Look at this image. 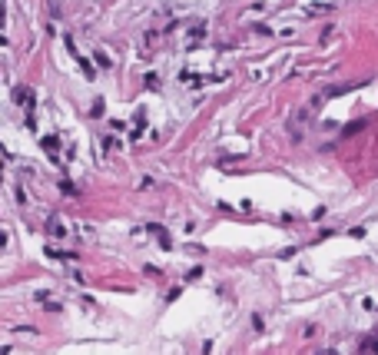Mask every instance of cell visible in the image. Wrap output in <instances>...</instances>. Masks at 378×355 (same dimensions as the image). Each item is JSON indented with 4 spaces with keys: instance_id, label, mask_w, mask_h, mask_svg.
<instances>
[{
    "instance_id": "6da1fadb",
    "label": "cell",
    "mask_w": 378,
    "mask_h": 355,
    "mask_svg": "<svg viewBox=\"0 0 378 355\" xmlns=\"http://www.w3.org/2000/svg\"><path fill=\"white\" fill-rule=\"evenodd\" d=\"M150 232H153V236H156V239H159V243H163V246H166V249H170V246H172L170 232H166V229H163V226H150Z\"/></svg>"
},
{
    "instance_id": "7a4b0ae2",
    "label": "cell",
    "mask_w": 378,
    "mask_h": 355,
    "mask_svg": "<svg viewBox=\"0 0 378 355\" xmlns=\"http://www.w3.org/2000/svg\"><path fill=\"white\" fill-rule=\"evenodd\" d=\"M359 352H378V342L375 338H365V342L359 345Z\"/></svg>"
},
{
    "instance_id": "3957f363",
    "label": "cell",
    "mask_w": 378,
    "mask_h": 355,
    "mask_svg": "<svg viewBox=\"0 0 378 355\" xmlns=\"http://www.w3.org/2000/svg\"><path fill=\"white\" fill-rule=\"evenodd\" d=\"M47 229H50V232H57V236H63V226H60V219H50V223H47Z\"/></svg>"
},
{
    "instance_id": "277c9868",
    "label": "cell",
    "mask_w": 378,
    "mask_h": 355,
    "mask_svg": "<svg viewBox=\"0 0 378 355\" xmlns=\"http://www.w3.org/2000/svg\"><path fill=\"white\" fill-rule=\"evenodd\" d=\"M361 126H365V123H361V120H359V123H352V126H345V136H355V133H359Z\"/></svg>"
},
{
    "instance_id": "5b68a950",
    "label": "cell",
    "mask_w": 378,
    "mask_h": 355,
    "mask_svg": "<svg viewBox=\"0 0 378 355\" xmlns=\"http://www.w3.org/2000/svg\"><path fill=\"white\" fill-rule=\"evenodd\" d=\"M96 63H100V67H110L113 60H110V56H106V53H96Z\"/></svg>"
}]
</instances>
